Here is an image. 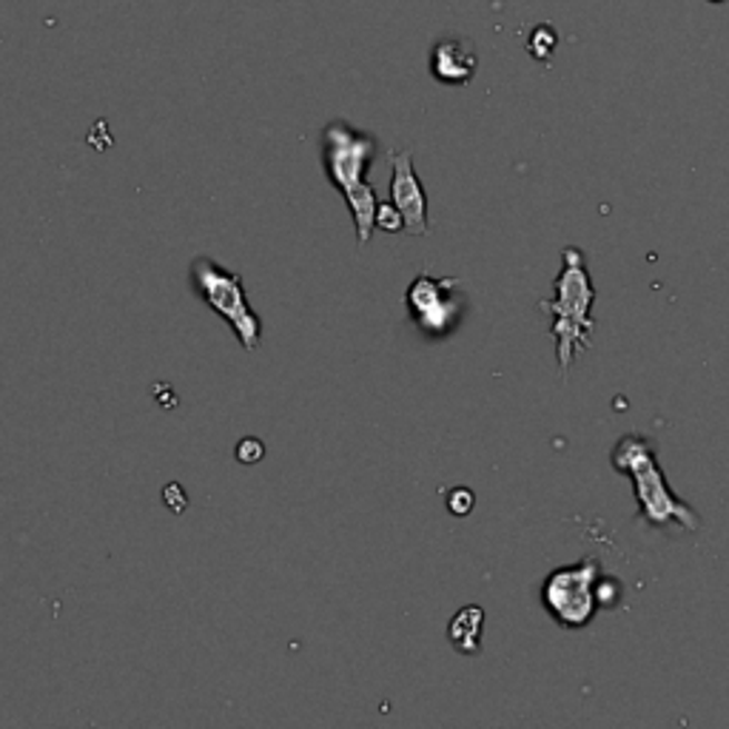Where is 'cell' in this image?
<instances>
[{
  "label": "cell",
  "instance_id": "1",
  "mask_svg": "<svg viewBox=\"0 0 729 729\" xmlns=\"http://www.w3.org/2000/svg\"><path fill=\"white\" fill-rule=\"evenodd\" d=\"M562 259V274L555 277V297L539 303V308L553 317L550 336H553L555 354H559V368L568 376L575 354L590 348V334L595 328L593 317H590L595 288L590 283L584 254L579 248H564Z\"/></svg>",
  "mask_w": 729,
  "mask_h": 729
},
{
  "label": "cell",
  "instance_id": "2",
  "mask_svg": "<svg viewBox=\"0 0 729 729\" xmlns=\"http://www.w3.org/2000/svg\"><path fill=\"white\" fill-rule=\"evenodd\" d=\"M613 467L633 479L636 502L641 508V519L652 528H664L676 522L678 528L698 530L701 519L687 502L676 496L656 462V447L639 433H627L613 451Z\"/></svg>",
  "mask_w": 729,
  "mask_h": 729
},
{
  "label": "cell",
  "instance_id": "3",
  "mask_svg": "<svg viewBox=\"0 0 729 729\" xmlns=\"http://www.w3.org/2000/svg\"><path fill=\"white\" fill-rule=\"evenodd\" d=\"M191 285L200 294L203 303L231 325L234 336L243 343V348H259V343H263V319L257 317V311L248 303L246 285H243L239 274L228 272L214 259L200 257L191 263Z\"/></svg>",
  "mask_w": 729,
  "mask_h": 729
},
{
  "label": "cell",
  "instance_id": "4",
  "mask_svg": "<svg viewBox=\"0 0 729 729\" xmlns=\"http://www.w3.org/2000/svg\"><path fill=\"white\" fill-rule=\"evenodd\" d=\"M548 613L568 630L588 627L599 607V562L584 559L570 568H559L548 575L542 588Z\"/></svg>",
  "mask_w": 729,
  "mask_h": 729
},
{
  "label": "cell",
  "instance_id": "5",
  "mask_svg": "<svg viewBox=\"0 0 729 729\" xmlns=\"http://www.w3.org/2000/svg\"><path fill=\"white\" fill-rule=\"evenodd\" d=\"M407 317L427 339H445L456 331L465 314V297L459 294L456 277L420 274L405 294Z\"/></svg>",
  "mask_w": 729,
  "mask_h": 729
},
{
  "label": "cell",
  "instance_id": "6",
  "mask_svg": "<svg viewBox=\"0 0 729 729\" xmlns=\"http://www.w3.org/2000/svg\"><path fill=\"white\" fill-rule=\"evenodd\" d=\"M376 140L354 126L336 120L323 131V162L331 186L343 194L348 188L368 183V168L376 157Z\"/></svg>",
  "mask_w": 729,
  "mask_h": 729
},
{
  "label": "cell",
  "instance_id": "7",
  "mask_svg": "<svg viewBox=\"0 0 729 729\" xmlns=\"http://www.w3.org/2000/svg\"><path fill=\"white\" fill-rule=\"evenodd\" d=\"M391 203L405 217V231L413 237H425L427 234V194L422 188L420 177L413 171L411 151H394L391 155Z\"/></svg>",
  "mask_w": 729,
  "mask_h": 729
},
{
  "label": "cell",
  "instance_id": "8",
  "mask_svg": "<svg viewBox=\"0 0 729 729\" xmlns=\"http://www.w3.org/2000/svg\"><path fill=\"white\" fill-rule=\"evenodd\" d=\"M431 71L440 83L465 86L476 75V52L462 38H445L433 46Z\"/></svg>",
  "mask_w": 729,
  "mask_h": 729
},
{
  "label": "cell",
  "instance_id": "9",
  "mask_svg": "<svg viewBox=\"0 0 729 729\" xmlns=\"http://www.w3.org/2000/svg\"><path fill=\"white\" fill-rule=\"evenodd\" d=\"M343 197H345V203H348L351 217H354L356 243H359V246H365V243L374 237L380 197H376V191H374V186H371V183H362V186L348 188V191H343Z\"/></svg>",
  "mask_w": 729,
  "mask_h": 729
},
{
  "label": "cell",
  "instance_id": "10",
  "mask_svg": "<svg viewBox=\"0 0 729 729\" xmlns=\"http://www.w3.org/2000/svg\"><path fill=\"white\" fill-rule=\"evenodd\" d=\"M482 627H484V610L482 607L471 604L462 607L447 624V639L465 656H476L482 650Z\"/></svg>",
  "mask_w": 729,
  "mask_h": 729
},
{
  "label": "cell",
  "instance_id": "11",
  "mask_svg": "<svg viewBox=\"0 0 729 729\" xmlns=\"http://www.w3.org/2000/svg\"><path fill=\"white\" fill-rule=\"evenodd\" d=\"M376 228L385 234L405 231V217H402V211L394 203H385V206L380 203V208H376Z\"/></svg>",
  "mask_w": 729,
  "mask_h": 729
},
{
  "label": "cell",
  "instance_id": "12",
  "mask_svg": "<svg viewBox=\"0 0 729 729\" xmlns=\"http://www.w3.org/2000/svg\"><path fill=\"white\" fill-rule=\"evenodd\" d=\"M447 508H451V513H456V516H467L473 510V493L467 491V487H456V491L447 493Z\"/></svg>",
  "mask_w": 729,
  "mask_h": 729
},
{
  "label": "cell",
  "instance_id": "13",
  "mask_svg": "<svg viewBox=\"0 0 729 729\" xmlns=\"http://www.w3.org/2000/svg\"><path fill=\"white\" fill-rule=\"evenodd\" d=\"M263 453H265V445H263V442H257V440H246V442H239V445H237V459H239V462H246V465H254V462H259V459H263Z\"/></svg>",
  "mask_w": 729,
  "mask_h": 729
}]
</instances>
